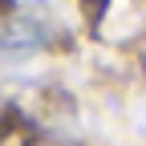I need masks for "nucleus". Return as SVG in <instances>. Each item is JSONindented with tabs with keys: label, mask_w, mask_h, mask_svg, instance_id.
Segmentation results:
<instances>
[{
	"label": "nucleus",
	"mask_w": 146,
	"mask_h": 146,
	"mask_svg": "<svg viewBox=\"0 0 146 146\" xmlns=\"http://www.w3.org/2000/svg\"><path fill=\"white\" fill-rule=\"evenodd\" d=\"M85 4H89V21H98L102 8H106V0H85Z\"/></svg>",
	"instance_id": "obj_1"
}]
</instances>
